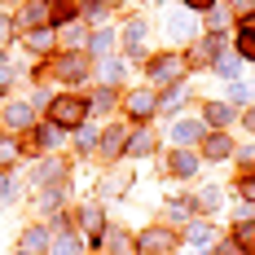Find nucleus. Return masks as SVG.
<instances>
[{"instance_id": "f257e3e1", "label": "nucleus", "mask_w": 255, "mask_h": 255, "mask_svg": "<svg viewBox=\"0 0 255 255\" xmlns=\"http://www.w3.org/2000/svg\"><path fill=\"white\" fill-rule=\"evenodd\" d=\"M84 115H88V106L79 102V97H57L49 106V124H57V128H79Z\"/></svg>"}, {"instance_id": "f03ea898", "label": "nucleus", "mask_w": 255, "mask_h": 255, "mask_svg": "<svg viewBox=\"0 0 255 255\" xmlns=\"http://www.w3.org/2000/svg\"><path fill=\"white\" fill-rule=\"evenodd\" d=\"M154 84H180V75H185V57H176V53H167V57H158L150 66Z\"/></svg>"}, {"instance_id": "7ed1b4c3", "label": "nucleus", "mask_w": 255, "mask_h": 255, "mask_svg": "<svg viewBox=\"0 0 255 255\" xmlns=\"http://www.w3.org/2000/svg\"><path fill=\"white\" fill-rule=\"evenodd\" d=\"M194 31H198V13L194 9H176L167 18V40H189Z\"/></svg>"}, {"instance_id": "20e7f679", "label": "nucleus", "mask_w": 255, "mask_h": 255, "mask_svg": "<svg viewBox=\"0 0 255 255\" xmlns=\"http://www.w3.org/2000/svg\"><path fill=\"white\" fill-rule=\"evenodd\" d=\"M154 106H158V97H154L150 88H136V93H128L124 110L132 115V119H150V115H154Z\"/></svg>"}, {"instance_id": "39448f33", "label": "nucleus", "mask_w": 255, "mask_h": 255, "mask_svg": "<svg viewBox=\"0 0 255 255\" xmlns=\"http://www.w3.org/2000/svg\"><path fill=\"white\" fill-rule=\"evenodd\" d=\"M49 251L53 255H79V238L66 225H53V238H49Z\"/></svg>"}, {"instance_id": "423d86ee", "label": "nucleus", "mask_w": 255, "mask_h": 255, "mask_svg": "<svg viewBox=\"0 0 255 255\" xmlns=\"http://www.w3.org/2000/svg\"><path fill=\"white\" fill-rule=\"evenodd\" d=\"M31 124H35V115H31V106H26V102H13L9 110H4V128L18 132V128H31Z\"/></svg>"}, {"instance_id": "0eeeda50", "label": "nucleus", "mask_w": 255, "mask_h": 255, "mask_svg": "<svg viewBox=\"0 0 255 255\" xmlns=\"http://www.w3.org/2000/svg\"><path fill=\"white\" fill-rule=\"evenodd\" d=\"M203 136V119H180L176 128H172V141L176 145H189V141H198Z\"/></svg>"}, {"instance_id": "6e6552de", "label": "nucleus", "mask_w": 255, "mask_h": 255, "mask_svg": "<svg viewBox=\"0 0 255 255\" xmlns=\"http://www.w3.org/2000/svg\"><path fill=\"white\" fill-rule=\"evenodd\" d=\"M44 247H49V233H44V229H26L22 238H18V251H22V255H40Z\"/></svg>"}, {"instance_id": "1a4fd4ad", "label": "nucleus", "mask_w": 255, "mask_h": 255, "mask_svg": "<svg viewBox=\"0 0 255 255\" xmlns=\"http://www.w3.org/2000/svg\"><path fill=\"white\" fill-rule=\"evenodd\" d=\"M84 71H88V62H84L79 53H66V57H62V62L53 66V75H66V79H79Z\"/></svg>"}, {"instance_id": "9d476101", "label": "nucleus", "mask_w": 255, "mask_h": 255, "mask_svg": "<svg viewBox=\"0 0 255 255\" xmlns=\"http://www.w3.org/2000/svg\"><path fill=\"white\" fill-rule=\"evenodd\" d=\"M49 4H40V0H31V4H22L18 9V26H40V22H49V13H44Z\"/></svg>"}, {"instance_id": "9b49d317", "label": "nucleus", "mask_w": 255, "mask_h": 255, "mask_svg": "<svg viewBox=\"0 0 255 255\" xmlns=\"http://www.w3.org/2000/svg\"><path fill=\"white\" fill-rule=\"evenodd\" d=\"M141 251H145V255H154V251H172V233H163V229L141 233Z\"/></svg>"}, {"instance_id": "f8f14e48", "label": "nucleus", "mask_w": 255, "mask_h": 255, "mask_svg": "<svg viewBox=\"0 0 255 255\" xmlns=\"http://www.w3.org/2000/svg\"><path fill=\"white\" fill-rule=\"evenodd\" d=\"M203 115H207V124H216V128L233 124V106H229V102H207Z\"/></svg>"}, {"instance_id": "ddd939ff", "label": "nucleus", "mask_w": 255, "mask_h": 255, "mask_svg": "<svg viewBox=\"0 0 255 255\" xmlns=\"http://www.w3.org/2000/svg\"><path fill=\"white\" fill-rule=\"evenodd\" d=\"M172 172H176V176H194V172H198V158L189 150H176L172 154Z\"/></svg>"}, {"instance_id": "4468645a", "label": "nucleus", "mask_w": 255, "mask_h": 255, "mask_svg": "<svg viewBox=\"0 0 255 255\" xmlns=\"http://www.w3.org/2000/svg\"><path fill=\"white\" fill-rule=\"evenodd\" d=\"M62 176V163H53V158H44L35 172H31V185H49V180H57Z\"/></svg>"}, {"instance_id": "2eb2a0df", "label": "nucleus", "mask_w": 255, "mask_h": 255, "mask_svg": "<svg viewBox=\"0 0 255 255\" xmlns=\"http://www.w3.org/2000/svg\"><path fill=\"white\" fill-rule=\"evenodd\" d=\"M79 220H84V229L93 233V238H97V233L106 229V216H102V207H84V211H79Z\"/></svg>"}, {"instance_id": "dca6fc26", "label": "nucleus", "mask_w": 255, "mask_h": 255, "mask_svg": "<svg viewBox=\"0 0 255 255\" xmlns=\"http://www.w3.org/2000/svg\"><path fill=\"white\" fill-rule=\"evenodd\" d=\"M102 145H106V154H124L128 150V132L124 128H110V132L102 136Z\"/></svg>"}, {"instance_id": "f3484780", "label": "nucleus", "mask_w": 255, "mask_h": 255, "mask_svg": "<svg viewBox=\"0 0 255 255\" xmlns=\"http://www.w3.org/2000/svg\"><path fill=\"white\" fill-rule=\"evenodd\" d=\"M150 150H154V136L145 132V128H141L136 136H128V154H150Z\"/></svg>"}, {"instance_id": "a211bd4d", "label": "nucleus", "mask_w": 255, "mask_h": 255, "mask_svg": "<svg viewBox=\"0 0 255 255\" xmlns=\"http://www.w3.org/2000/svg\"><path fill=\"white\" fill-rule=\"evenodd\" d=\"M233 242H238L242 251H247V247L255 251V220H238V238H233Z\"/></svg>"}, {"instance_id": "6ab92c4d", "label": "nucleus", "mask_w": 255, "mask_h": 255, "mask_svg": "<svg viewBox=\"0 0 255 255\" xmlns=\"http://www.w3.org/2000/svg\"><path fill=\"white\" fill-rule=\"evenodd\" d=\"M119 75H124V62L119 57H106L102 62V84H119Z\"/></svg>"}, {"instance_id": "aec40b11", "label": "nucleus", "mask_w": 255, "mask_h": 255, "mask_svg": "<svg viewBox=\"0 0 255 255\" xmlns=\"http://www.w3.org/2000/svg\"><path fill=\"white\" fill-rule=\"evenodd\" d=\"M88 49L97 53V57H106V53L115 49V35H110V31H97V35H93V40H88Z\"/></svg>"}, {"instance_id": "412c9836", "label": "nucleus", "mask_w": 255, "mask_h": 255, "mask_svg": "<svg viewBox=\"0 0 255 255\" xmlns=\"http://www.w3.org/2000/svg\"><path fill=\"white\" fill-rule=\"evenodd\" d=\"M229 150H233L229 136H211V141H207V158H225Z\"/></svg>"}, {"instance_id": "4be33fe9", "label": "nucleus", "mask_w": 255, "mask_h": 255, "mask_svg": "<svg viewBox=\"0 0 255 255\" xmlns=\"http://www.w3.org/2000/svg\"><path fill=\"white\" fill-rule=\"evenodd\" d=\"M216 66H220V75H225V79H238V53H220Z\"/></svg>"}, {"instance_id": "5701e85b", "label": "nucleus", "mask_w": 255, "mask_h": 255, "mask_svg": "<svg viewBox=\"0 0 255 255\" xmlns=\"http://www.w3.org/2000/svg\"><path fill=\"white\" fill-rule=\"evenodd\" d=\"M124 185H132V172H110L106 176V194H124Z\"/></svg>"}, {"instance_id": "b1692460", "label": "nucleus", "mask_w": 255, "mask_h": 255, "mask_svg": "<svg viewBox=\"0 0 255 255\" xmlns=\"http://www.w3.org/2000/svg\"><path fill=\"white\" fill-rule=\"evenodd\" d=\"M238 57L255 62V31H242V35H238Z\"/></svg>"}, {"instance_id": "393cba45", "label": "nucleus", "mask_w": 255, "mask_h": 255, "mask_svg": "<svg viewBox=\"0 0 255 255\" xmlns=\"http://www.w3.org/2000/svg\"><path fill=\"white\" fill-rule=\"evenodd\" d=\"M57 141H62V128H57V124H44V128H40V145H44V150H53Z\"/></svg>"}, {"instance_id": "a878e982", "label": "nucleus", "mask_w": 255, "mask_h": 255, "mask_svg": "<svg viewBox=\"0 0 255 255\" xmlns=\"http://www.w3.org/2000/svg\"><path fill=\"white\" fill-rule=\"evenodd\" d=\"M189 242H194V247L211 242V225H189Z\"/></svg>"}, {"instance_id": "bb28decb", "label": "nucleus", "mask_w": 255, "mask_h": 255, "mask_svg": "<svg viewBox=\"0 0 255 255\" xmlns=\"http://www.w3.org/2000/svg\"><path fill=\"white\" fill-rule=\"evenodd\" d=\"M198 203H203V207H220V189H216V185L198 189Z\"/></svg>"}, {"instance_id": "cd10ccee", "label": "nucleus", "mask_w": 255, "mask_h": 255, "mask_svg": "<svg viewBox=\"0 0 255 255\" xmlns=\"http://www.w3.org/2000/svg\"><path fill=\"white\" fill-rule=\"evenodd\" d=\"M229 97H233V102H247V97H251V88H247V84H238V79H229Z\"/></svg>"}, {"instance_id": "c85d7f7f", "label": "nucleus", "mask_w": 255, "mask_h": 255, "mask_svg": "<svg viewBox=\"0 0 255 255\" xmlns=\"http://www.w3.org/2000/svg\"><path fill=\"white\" fill-rule=\"evenodd\" d=\"M13 158H18V145H13V141H0V167L13 163Z\"/></svg>"}, {"instance_id": "c756f323", "label": "nucleus", "mask_w": 255, "mask_h": 255, "mask_svg": "<svg viewBox=\"0 0 255 255\" xmlns=\"http://www.w3.org/2000/svg\"><path fill=\"white\" fill-rule=\"evenodd\" d=\"M141 35H145V22H128L124 26V40H132V44H136Z\"/></svg>"}, {"instance_id": "7c9ffc66", "label": "nucleus", "mask_w": 255, "mask_h": 255, "mask_svg": "<svg viewBox=\"0 0 255 255\" xmlns=\"http://www.w3.org/2000/svg\"><path fill=\"white\" fill-rule=\"evenodd\" d=\"M93 141H97V132H93L88 124H79V145H84V150H93Z\"/></svg>"}, {"instance_id": "2f4dec72", "label": "nucleus", "mask_w": 255, "mask_h": 255, "mask_svg": "<svg viewBox=\"0 0 255 255\" xmlns=\"http://www.w3.org/2000/svg\"><path fill=\"white\" fill-rule=\"evenodd\" d=\"M207 22H211V31H220V26L229 22V13H220V9H207Z\"/></svg>"}, {"instance_id": "473e14b6", "label": "nucleus", "mask_w": 255, "mask_h": 255, "mask_svg": "<svg viewBox=\"0 0 255 255\" xmlns=\"http://www.w3.org/2000/svg\"><path fill=\"white\" fill-rule=\"evenodd\" d=\"M84 18H88V22H106V4H88Z\"/></svg>"}, {"instance_id": "72a5a7b5", "label": "nucleus", "mask_w": 255, "mask_h": 255, "mask_svg": "<svg viewBox=\"0 0 255 255\" xmlns=\"http://www.w3.org/2000/svg\"><path fill=\"white\" fill-rule=\"evenodd\" d=\"M31 49H35V53L49 49V31H35V35H31Z\"/></svg>"}, {"instance_id": "f704fd0d", "label": "nucleus", "mask_w": 255, "mask_h": 255, "mask_svg": "<svg viewBox=\"0 0 255 255\" xmlns=\"http://www.w3.org/2000/svg\"><path fill=\"white\" fill-rule=\"evenodd\" d=\"M238 194H242V198H251V203H255V176H247V180H242V189H238Z\"/></svg>"}, {"instance_id": "c9c22d12", "label": "nucleus", "mask_w": 255, "mask_h": 255, "mask_svg": "<svg viewBox=\"0 0 255 255\" xmlns=\"http://www.w3.org/2000/svg\"><path fill=\"white\" fill-rule=\"evenodd\" d=\"M220 255H247V251H242V247L229 238V242H220Z\"/></svg>"}, {"instance_id": "e433bc0d", "label": "nucleus", "mask_w": 255, "mask_h": 255, "mask_svg": "<svg viewBox=\"0 0 255 255\" xmlns=\"http://www.w3.org/2000/svg\"><path fill=\"white\" fill-rule=\"evenodd\" d=\"M106 106H110V93H97V97H93V106H88V110H106Z\"/></svg>"}, {"instance_id": "4c0bfd02", "label": "nucleus", "mask_w": 255, "mask_h": 255, "mask_svg": "<svg viewBox=\"0 0 255 255\" xmlns=\"http://www.w3.org/2000/svg\"><path fill=\"white\" fill-rule=\"evenodd\" d=\"M9 189H13V185H9V176L0 172V203H9Z\"/></svg>"}, {"instance_id": "58836bf2", "label": "nucleus", "mask_w": 255, "mask_h": 255, "mask_svg": "<svg viewBox=\"0 0 255 255\" xmlns=\"http://www.w3.org/2000/svg\"><path fill=\"white\" fill-rule=\"evenodd\" d=\"M185 9H194V13H203V9H211V0H185Z\"/></svg>"}, {"instance_id": "ea45409f", "label": "nucleus", "mask_w": 255, "mask_h": 255, "mask_svg": "<svg viewBox=\"0 0 255 255\" xmlns=\"http://www.w3.org/2000/svg\"><path fill=\"white\" fill-rule=\"evenodd\" d=\"M9 79H13V75H9V71L0 66V88H9Z\"/></svg>"}, {"instance_id": "a19ab883", "label": "nucleus", "mask_w": 255, "mask_h": 255, "mask_svg": "<svg viewBox=\"0 0 255 255\" xmlns=\"http://www.w3.org/2000/svg\"><path fill=\"white\" fill-rule=\"evenodd\" d=\"M242 31H255V13H247V22H242Z\"/></svg>"}, {"instance_id": "79ce46f5", "label": "nucleus", "mask_w": 255, "mask_h": 255, "mask_svg": "<svg viewBox=\"0 0 255 255\" xmlns=\"http://www.w3.org/2000/svg\"><path fill=\"white\" fill-rule=\"evenodd\" d=\"M233 4H242V9H255V0H233Z\"/></svg>"}, {"instance_id": "37998d69", "label": "nucleus", "mask_w": 255, "mask_h": 255, "mask_svg": "<svg viewBox=\"0 0 255 255\" xmlns=\"http://www.w3.org/2000/svg\"><path fill=\"white\" fill-rule=\"evenodd\" d=\"M247 124H251V128H255V110H247Z\"/></svg>"}, {"instance_id": "c03bdc74", "label": "nucleus", "mask_w": 255, "mask_h": 255, "mask_svg": "<svg viewBox=\"0 0 255 255\" xmlns=\"http://www.w3.org/2000/svg\"><path fill=\"white\" fill-rule=\"evenodd\" d=\"M13 255H22V251H13Z\"/></svg>"}, {"instance_id": "a18cd8bd", "label": "nucleus", "mask_w": 255, "mask_h": 255, "mask_svg": "<svg viewBox=\"0 0 255 255\" xmlns=\"http://www.w3.org/2000/svg\"><path fill=\"white\" fill-rule=\"evenodd\" d=\"M198 255H203V251H198Z\"/></svg>"}]
</instances>
